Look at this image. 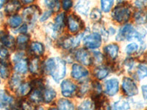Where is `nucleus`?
<instances>
[{
    "instance_id": "obj_1",
    "label": "nucleus",
    "mask_w": 147,
    "mask_h": 110,
    "mask_svg": "<svg viewBox=\"0 0 147 110\" xmlns=\"http://www.w3.org/2000/svg\"><path fill=\"white\" fill-rule=\"evenodd\" d=\"M66 64L62 57H49L42 62V73L50 76L55 83H60L66 76Z\"/></svg>"
},
{
    "instance_id": "obj_2",
    "label": "nucleus",
    "mask_w": 147,
    "mask_h": 110,
    "mask_svg": "<svg viewBox=\"0 0 147 110\" xmlns=\"http://www.w3.org/2000/svg\"><path fill=\"white\" fill-rule=\"evenodd\" d=\"M131 17V9L127 4L119 3L111 10V18L119 23H127Z\"/></svg>"
},
{
    "instance_id": "obj_3",
    "label": "nucleus",
    "mask_w": 147,
    "mask_h": 110,
    "mask_svg": "<svg viewBox=\"0 0 147 110\" xmlns=\"http://www.w3.org/2000/svg\"><path fill=\"white\" fill-rule=\"evenodd\" d=\"M102 38L100 34L97 32H84L82 38V44L85 48L88 50L95 51L101 47L102 44Z\"/></svg>"
},
{
    "instance_id": "obj_4",
    "label": "nucleus",
    "mask_w": 147,
    "mask_h": 110,
    "mask_svg": "<svg viewBox=\"0 0 147 110\" xmlns=\"http://www.w3.org/2000/svg\"><path fill=\"white\" fill-rule=\"evenodd\" d=\"M40 7L37 5H30L26 7L22 13V18L29 27H32L39 19L40 15Z\"/></svg>"
},
{
    "instance_id": "obj_5",
    "label": "nucleus",
    "mask_w": 147,
    "mask_h": 110,
    "mask_svg": "<svg viewBox=\"0 0 147 110\" xmlns=\"http://www.w3.org/2000/svg\"><path fill=\"white\" fill-rule=\"evenodd\" d=\"M60 93L65 99H71L77 95L78 86L75 82L70 78L63 79L60 82Z\"/></svg>"
},
{
    "instance_id": "obj_6",
    "label": "nucleus",
    "mask_w": 147,
    "mask_h": 110,
    "mask_svg": "<svg viewBox=\"0 0 147 110\" xmlns=\"http://www.w3.org/2000/svg\"><path fill=\"white\" fill-rule=\"evenodd\" d=\"M70 75L74 80L82 82L89 79L88 77L90 75V72L86 67L75 62L72 64L71 67Z\"/></svg>"
},
{
    "instance_id": "obj_7",
    "label": "nucleus",
    "mask_w": 147,
    "mask_h": 110,
    "mask_svg": "<svg viewBox=\"0 0 147 110\" xmlns=\"http://www.w3.org/2000/svg\"><path fill=\"white\" fill-rule=\"evenodd\" d=\"M66 26L71 34L77 35L84 28V23L81 18L74 13L69 14L66 17Z\"/></svg>"
},
{
    "instance_id": "obj_8",
    "label": "nucleus",
    "mask_w": 147,
    "mask_h": 110,
    "mask_svg": "<svg viewBox=\"0 0 147 110\" xmlns=\"http://www.w3.org/2000/svg\"><path fill=\"white\" fill-rule=\"evenodd\" d=\"M103 93L106 97L113 98L119 93L120 90V82L116 77H111L105 79L104 82Z\"/></svg>"
},
{
    "instance_id": "obj_9",
    "label": "nucleus",
    "mask_w": 147,
    "mask_h": 110,
    "mask_svg": "<svg viewBox=\"0 0 147 110\" xmlns=\"http://www.w3.org/2000/svg\"><path fill=\"white\" fill-rule=\"evenodd\" d=\"M74 60L77 63L80 64L85 67H90L93 65L92 56L89 50L85 48H80L74 51Z\"/></svg>"
},
{
    "instance_id": "obj_10",
    "label": "nucleus",
    "mask_w": 147,
    "mask_h": 110,
    "mask_svg": "<svg viewBox=\"0 0 147 110\" xmlns=\"http://www.w3.org/2000/svg\"><path fill=\"white\" fill-rule=\"evenodd\" d=\"M121 90L123 93L127 97L136 96L138 93V87L136 81L131 77L125 76L121 81Z\"/></svg>"
},
{
    "instance_id": "obj_11",
    "label": "nucleus",
    "mask_w": 147,
    "mask_h": 110,
    "mask_svg": "<svg viewBox=\"0 0 147 110\" xmlns=\"http://www.w3.org/2000/svg\"><path fill=\"white\" fill-rule=\"evenodd\" d=\"M113 71V66L111 64L107 65H101L95 66L93 70V75L97 81L105 80L110 76V74Z\"/></svg>"
},
{
    "instance_id": "obj_12",
    "label": "nucleus",
    "mask_w": 147,
    "mask_h": 110,
    "mask_svg": "<svg viewBox=\"0 0 147 110\" xmlns=\"http://www.w3.org/2000/svg\"><path fill=\"white\" fill-rule=\"evenodd\" d=\"M120 52V47L115 43L107 44L103 48V54L105 55V60L109 62H115L117 60Z\"/></svg>"
},
{
    "instance_id": "obj_13",
    "label": "nucleus",
    "mask_w": 147,
    "mask_h": 110,
    "mask_svg": "<svg viewBox=\"0 0 147 110\" xmlns=\"http://www.w3.org/2000/svg\"><path fill=\"white\" fill-rule=\"evenodd\" d=\"M57 44L60 48L69 52H74L77 48V46L76 45L75 43V38L74 36H71V35H65L60 38L57 40Z\"/></svg>"
},
{
    "instance_id": "obj_14",
    "label": "nucleus",
    "mask_w": 147,
    "mask_h": 110,
    "mask_svg": "<svg viewBox=\"0 0 147 110\" xmlns=\"http://www.w3.org/2000/svg\"><path fill=\"white\" fill-rule=\"evenodd\" d=\"M134 30H135V27L131 23H125L116 32L115 40L119 42L124 41V40H129V39H130V37L133 32Z\"/></svg>"
},
{
    "instance_id": "obj_15",
    "label": "nucleus",
    "mask_w": 147,
    "mask_h": 110,
    "mask_svg": "<svg viewBox=\"0 0 147 110\" xmlns=\"http://www.w3.org/2000/svg\"><path fill=\"white\" fill-rule=\"evenodd\" d=\"M15 103V99L7 90H0V107L1 108H11Z\"/></svg>"
},
{
    "instance_id": "obj_16",
    "label": "nucleus",
    "mask_w": 147,
    "mask_h": 110,
    "mask_svg": "<svg viewBox=\"0 0 147 110\" xmlns=\"http://www.w3.org/2000/svg\"><path fill=\"white\" fill-rule=\"evenodd\" d=\"M0 44L7 49H13L16 47L15 38L4 31H0Z\"/></svg>"
},
{
    "instance_id": "obj_17",
    "label": "nucleus",
    "mask_w": 147,
    "mask_h": 110,
    "mask_svg": "<svg viewBox=\"0 0 147 110\" xmlns=\"http://www.w3.org/2000/svg\"><path fill=\"white\" fill-rule=\"evenodd\" d=\"M66 17L65 13H60L54 18V23H52L55 32L58 35L62 33L64 27L66 25Z\"/></svg>"
},
{
    "instance_id": "obj_18",
    "label": "nucleus",
    "mask_w": 147,
    "mask_h": 110,
    "mask_svg": "<svg viewBox=\"0 0 147 110\" xmlns=\"http://www.w3.org/2000/svg\"><path fill=\"white\" fill-rule=\"evenodd\" d=\"M22 9V3L19 0H8L6 2L4 7L5 14L8 15L17 14L19 10Z\"/></svg>"
},
{
    "instance_id": "obj_19",
    "label": "nucleus",
    "mask_w": 147,
    "mask_h": 110,
    "mask_svg": "<svg viewBox=\"0 0 147 110\" xmlns=\"http://www.w3.org/2000/svg\"><path fill=\"white\" fill-rule=\"evenodd\" d=\"M30 53L36 57H40L44 55L46 48L44 44L40 41H32L29 47Z\"/></svg>"
},
{
    "instance_id": "obj_20",
    "label": "nucleus",
    "mask_w": 147,
    "mask_h": 110,
    "mask_svg": "<svg viewBox=\"0 0 147 110\" xmlns=\"http://www.w3.org/2000/svg\"><path fill=\"white\" fill-rule=\"evenodd\" d=\"M57 93L55 90L54 87H52L50 85H46L45 88L43 91V99H44V103L47 104L53 103L57 99Z\"/></svg>"
},
{
    "instance_id": "obj_21",
    "label": "nucleus",
    "mask_w": 147,
    "mask_h": 110,
    "mask_svg": "<svg viewBox=\"0 0 147 110\" xmlns=\"http://www.w3.org/2000/svg\"><path fill=\"white\" fill-rule=\"evenodd\" d=\"M74 9L77 13L80 15L87 16L90 13V1L89 0H77Z\"/></svg>"
},
{
    "instance_id": "obj_22",
    "label": "nucleus",
    "mask_w": 147,
    "mask_h": 110,
    "mask_svg": "<svg viewBox=\"0 0 147 110\" xmlns=\"http://www.w3.org/2000/svg\"><path fill=\"white\" fill-rule=\"evenodd\" d=\"M29 72L34 76L42 73V62H40V57H33L29 61Z\"/></svg>"
},
{
    "instance_id": "obj_23",
    "label": "nucleus",
    "mask_w": 147,
    "mask_h": 110,
    "mask_svg": "<svg viewBox=\"0 0 147 110\" xmlns=\"http://www.w3.org/2000/svg\"><path fill=\"white\" fill-rule=\"evenodd\" d=\"M13 70L18 74L26 75L29 72V60L27 57L14 63Z\"/></svg>"
},
{
    "instance_id": "obj_24",
    "label": "nucleus",
    "mask_w": 147,
    "mask_h": 110,
    "mask_svg": "<svg viewBox=\"0 0 147 110\" xmlns=\"http://www.w3.org/2000/svg\"><path fill=\"white\" fill-rule=\"evenodd\" d=\"M43 91L44 89L32 88L29 94V100L34 104H40L41 103H44Z\"/></svg>"
},
{
    "instance_id": "obj_25",
    "label": "nucleus",
    "mask_w": 147,
    "mask_h": 110,
    "mask_svg": "<svg viewBox=\"0 0 147 110\" xmlns=\"http://www.w3.org/2000/svg\"><path fill=\"white\" fill-rule=\"evenodd\" d=\"M11 67L10 63L5 59L0 58V77L2 79L10 78Z\"/></svg>"
},
{
    "instance_id": "obj_26",
    "label": "nucleus",
    "mask_w": 147,
    "mask_h": 110,
    "mask_svg": "<svg viewBox=\"0 0 147 110\" xmlns=\"http://www.w3.org/2000/svg\"><path fill=\"white\" fill-rule=\"evenodd\" d=\"M80 85L78 86L77 92V96L78 98L82 99L84 97L86 96L88 93L91 90V82H90L89 79L83 81L82 82H80Z\"/></svg>"
},
{
    "instance_id": "obj_27",
    "label": "nucleus",
    "mask_w": 147,
    "mask_h": 110,
    "mask_svg": "<svg viewBox=\"0 0 147 110\" xmlns=\"http://www.w3.org/2000/svg\"><path fill=\"white\" fill-rule=\"evenodd\" d=\"M57 108L58 110H75L76 107L75 104L73 103L69 99H65V98H61L57 100Z\"/></svg>"
},
{
    "instance_id": "obj_28",
    "label": "nucleus",
    "mask_w": 147,
    "mask_h": 110,
    "mask_svg": "<svg viewBox=\"0 0 147 110\" xmlns=\"http://www.w3.org/2000/svg\"><path fill=\"white\" fill-rule=\"evenodd\" d=\"M30 40V36L28 34H20L16 39V47L18 50L24 51L27 48V45Z\"/></svg>"
},
{
    "instance_id": "obj_29",
    "label": "nucleus",
    "mask_w": 147,
    "mask_h": 110,
    "mask_svg": "<svg viewBox=\"0 0 147 110\" xmlns=\"http://www.w3.org/2000/svg\"><path fill=\"white\" fill-rule=\"evenodd\" d=\"M31 90H32V86L30 82H23L22 85L16 90V95L19 97L20 99H23L27 95H29Z\"/></svg>"
},
{
    "instance_id": "obj_30",
    "label": "nucleus",
    "mask_w": 147,
    "mask_h": 110,
    "mask_svg": "<svg viewBox=\"0 0 147 110\" xmlns=\"http://www.w3.org/2000/svg\"><path fill=\"white\" fill-rule=\"evenodd\" d=\"M23 18L22 15H18V14H14V15H10L7 21V25L9 27L13 30H17L18 27L23 24Z\"/></svg>"
},
{
    "instance_id": "obj_31",
    "label": "nucleus",
    "mask_w": 147,
    "mask_h": 110,
    "mask_svg": "<svg viewBox=\"0 0 147 110\" xmlns=\"http://www.w3.org/2000/svg\"><path fill=\"white\" fill-rule=\"evenodd\" d=\"M23 78L22 75L15 73H13L11 76L10 77V79L8 81V86L10 90L12 91H16L18 89V87L22 85L23 82Z\"/></svg>"
},
{
    "instance_id": "obj_32",
    "label": "nucleus",
    "mask_w": 147,
    "mask_h": 110,
    "mask_svg": "<svg viewBox=\"0 0 147 110\" xmlns=\"http://www.w3.org/2000/svg\"><path fill=\"white\" fill-rule=\"evenodd\" d=\"M111 109L112 110H129L130 103L127 99L120 98L113 103Z\"/></svg>"
},
{
    "instance_id": "obj_33",
    "label": "nucleus",
    "mask_w": 147,
    "mask_h": 110,
    "mask_svg": "<svg viewBox=\"0 0 147 110\" xmlns=\"http://www.w3.org/2000/svg\"><path fill=\"white\" fill-rule=\"evenodd\" d=\"M134 20L138 25H143L147 23V12L139 10L134 13Z\"/></svg>"
},
{
    "instance_id": "obj_34",
    "label": "nucleus",
    "mask_w": 147,
    "mask_h": 110,
    "mask_svg": "<svg viewBox=\"0 0 147 110\" xmlns=\"http://www.w3.org/2000/svg\"><path fill=\"white\" fill-rule=\"evenodd\" d=\"M92 56V62H93V65H95V66H98V65H103L105 60V57L103 53L100 52V51L95 50L91 54Z\"/></svg>"
},
{
    "instance_id": "obj_35",
    "label": "nucleus",
    "mask_w": 147,
    "mask_h": 110,
    "mask_svg": "<svg viewBox=\"0 0 147 110\" xmlns=\"http://www.w3.org/2000/svg\"><path fill=\"white\" fill-rule=\"evenodd\" d=\"M44 6L52 10L53 13H57L60 9V2L59 0H44Z\"/></svg>"
},
{
    "instance_id": "obj_36",
    "label": "nucleus",
    "mask_w": 147,
    "mask_h": 110,
    "mask_svg": "<svg viewBox=\"0 0 147 110\" xmlns=\"http://www.w3.org/2000/svg\"><path fill=\"white\" fill-rule=\"evenodd\" d=\"M136 76L139 80H142L147 77V64L141 62L138 64L136 69Z\"/></svg>"
},
{
    "instance_id": "obj_37",
    "label": "nucleus",
    "mask_w": 147,
    "mask_h": 110,
    "mask_svg": "<svg viewBox=\"0 0 147 110\" xmlns=\"http://www.w3.org/2000/svg\"><path fill=\"white\" fill-rule=\"evenodd\" d=\"M77 110H96L94 101L91 99H85L77 106Z\"/></svg>"
},
{
    "instance_id": "obj_38",
    "label": "nucleus",
    "mask_w": 147,
    "mask_h": 110,
    "mask_svg": "<svg viewBox=\"0 0 147 110\" xmlns=\"http://www.w3.org/2000/svg\"><path fill=\"white\" fill-rule=\"evenodd\" d=\"M94 31L100 34L102 39H104L105 40H108L110 35H109L108 32H107V30H106L105 26L102 24V23H100V22L95 23V25L94 27Z\"/></svg>"
},
{
    "instance_id": "obj_39",
    "label": "nucleus",
    "mask_w": 147,
    "mask_h": 110,
    "mask_svg": "<svg viewBox=\"0 0 147 110\" xmlns=\"http://www.w3.org/2000/svg\"><path fill=\"white\" fill-rule=\"evenodd\" d=\"M115 0H100V10L105 13H108L113 10Z\"/></svg>"
},
{
    "instance_id": "obj_40",
    "label": "nucleus",
    "mask_w": 147,
    "mask_h": 110,
    "mask_svg": "<svg viewBox=\"0 0 147 110\" xmlns=\"http://www.w3.org/2000/svg\"><path fill=\"white\" fill-rule=\"evenodd\" d=\"M89 17L91 21L96 23H99L102 18V12L100 9L97 7H94L89 13Z\"/></svg>"
},
{
    "instance_id": "obj_41",
    "label": "nucleus",
    "mask_w": 147,
    "mask_h": 110,
    "mask_svg": "<svg viewBox=\"0 0 147 110\" xmlns=\"http://www.w3.org/2000/svg\"><path fill=\"white\" fill-rule=\"evenodd\" d=\"M139 46L136 42H132L130 44H127L124 48V52L128 56H131L132 54H135L136 53H138L139 52Z\"/></svg>"
},
{
    "instance_id": "obj_42",
    "label": "nucleus",
    "mask_w": 147,
    "mask_h": 110,
    "mask_svg": "<svg viewBox=\"0 0 147 110\" xmlns=\"http://www.w3.org/2000/svg\"><path fill=\"white\" fill-rule=\"evenodd\" d=\"M35 104L30 101V100L22 99L20 102L18 103L17 107L20 110H34L35 109Z\"/></svg>"
},
{
    "instance_id": "obj_43",
    "label": "nucleus",
    "mask_w": 147,
    "mask_h": 110,
    "mask_svg": "<svg viewBox=\"0 0 147 110\" xmlns=\"http://www.w3.org/2000/svg\"><path fill=\"white\" fill-rule=\"evenodd\" d=\"M91 95H102L103 93V87L99 81H93L91 82Z\"/></svg>"
},
{
    "instance_id": "obj_44",
    "label": "nucleus",
    "mask_w": 147,
    "mask_h": 110,
    "mask_svg": "<svg viewBox=\"0 0 147 110\" xmlns=\"http://www.w3.org/2000/svg\"><path fill=\"white\" fill-rule=\"evenodd\" d=\"M123 64H124V67L126 68V70L129 72L132 71L133 70L134 68H135V65H136L134 59L129 57H127V58H126L124 60V63Z\"/></svg>"
},
{
    "instance_id": "obj_45",
    "label": "nucleus",
    "mask_w": 147,
    "mask_h": 110,
    "mask_svg": "<svg viewBox=\"0 0 147 110\" xmlns=\"http://www.w3.org/2000/svg\"><path fill=\"white\" fill-rule=\"evenodd\" d=\"M25 57H27V56H26V54L25 52H24V51L18 50L12 56V61H13L14 63H16V62L20 61L21 60L25 58Z\"/></svg>"
},
{
    "instance_id": "obj_46",
    "label": "nucleus",
    "mask_w": 147,
    "mask_h": 110,
    "mask_svg": "<svg viewBox=\"0 0 147 110\" xmlns=\"http://www.w3.org/2000/svg\"><path fill=\"white\" fill-rule=\"evenodd\" d=\"M60 5L64 11H69L73 6V0H61Z\"/></svg>"
},
{
    "instance_id": "obj_47",
    "label": "nucleus",
    "mask_w": 147,
    "mask_h": 110,
    "mask_svg": "<svg viewBox=\"0 0 147 110\" xmlns=\"http://www.w3.org/2000/svg\"><path fill=\"white\" fill-rule=\"evenodd\" d=\"M52 13H53V12H52V10H46L44 13H43L40 15V18H39V21L41 22V23L46 22L47 20H48L49 18L52 16Z\"/></svg>"
},
{
    "instance_id": "obj_48",
    "label": "nucleus",
    "mask_w": 147,
    "mask_h": 110,
    "mask_svg": "<svg viewBox=\"0 0 147 110\" xmlns=\"http://www.w3.org/2000/svg\"><path fill=\"white\" fill-rule=\"evenodd\" d=\"M134 5L139 10H143L146 7L147 0H134Z\"/></svg>"
},
{
    "instance_id": "obj_49",
    "label": "nucleus",
    "mask_w": 147,
    "mask_h": 110,
    "mask_svg": "<svg viewBox=\"0 0 147 110\" xmlns=\"http://www.w3.org/2000/svg\"><path fill=\"white\" fill-rule=\"evenodd\" d=\"M29 30V25L27 23H23L20 27L17 29V32H19L20 34H27Z\"/></svg>"
},
{
    "instance_id": "obj_50",
    "label": "nucleus",
    "mask_w": 147,
    "mask_h": 110,
    "mask_svg": "<svg viewBox=\"0 0 147 110\" xmlns=\"http://www.w3.org/2000/svg\"><path fill=\"white\" fill-rule=\"evenodd\" d=\"M0 57H1V58L7 60L10 57V52H9L8 49L6 48H2L1 52H0Z\"/></svg>"
},
{
    "instance_id": "obj_51",
    "label": "nucleus",
    "mask_w": 147,
    "mask_h": 110,
    "mask_svg": "<svg viewBox=\"0 0 147 110\" xmlns=\"http://www.w3.org/2000/svg\"><path fill=\"white\" fill-rule=\"evenodd\" d=\"M141 92H142L143 98L144 99V101L147 103V85H144L141 87Z\"/></svg>"
},
{
    "instance_id": "obj_52",
    "label": "nucleus",
    "mask_w": 147,
    "mask_h": 110,
    "mask_svg": "<svg viewBox=\"0 0 147 110\" xmlns=\"http://www.w3.org/2000/svg\"><path fill=\"white\" fill-rule=\"evenodd\" d=\"M107 32H108V34L109 35H114L116 34V30H115V28H114L113 27H112V26H110V27L108 28V30H107Z\"/></svg>"
},
{
    "instance_id": "obj_53",
    "label": "nucleus",
    "mask_w": 147,
    "mask_h": 110,
    "mask_svg": "<svg viewBox=\"0 0 147 110\" xmlns=\"http://www.w3.org/2000/svg\"><path fill=\"white\" fill-rule=\"evenodd\" d=\"M21 2V3L24 4V5H31V4L33 3L35 0H19Z\"/></svg>"
},
{
    "instance_id": "obj_54",
    "label": "nucleus",
    "mask_w": 147,
    "mask_h": 110,
    "mask_svg": "<svg viewBox=\"0 0 147 110\" xmlns=\"http://www.w3.org/2000/svg\"><path fill=\"white\" fill-rule=\"evenodd\" d=\"M5 3H6V0H0V10H1V8H2Z\"/></svg>"
},
{
    "instance_id": "obj_55",
    "label": "nucleus",
    "mask_w": 147,
    "mask_h": 110,
    "mask_svg": "<svg viewBox=\"0 0 147 110\" xmlns=\"http://www.w3.org/2000/svg\"><path fill=\"white\" fill-rule=\"evenodd\" d=\"M34 110H45V109L43 107H41V106H38V107H35Z\"/></svg>"
},
{
    "instance_id": "obj_56",
    "label": "nucleus",
    "mask_w": 147,
    "mask_h": 110,
    "mask_svg": "<svg viewBox=\"0 0 147 110\" xmlns=\"http://www.w3.org/2000/svg\"><path fill=\"white\" fill-rule=\"evenodd\" d=\"M48 110H58V109H57V107H49V108L48 109Z\"/></svg>"
},
{
    "instance_id": "obj_57",
    "label": "nucleus",
    "mask_w": 147,
    "mask_h": 110,
    "mask_svg": "<svg viewBox=\"0 0 147 110\" xmlns=\"http://www.w3.org/2000/svg\"><path fill=\"white\" fill-rule=\"evenodd\" d=\"M10 110H20V109H18L17 107H11V108H10Z\"/></svg>"
},
{
    "instance_id": "obj_58",
    "label": "nucleus",
    "mask_w": 147,
    "mask_h": 110,
    "mask_svg": "<svg viewBox=\"0 0 147 110\" xmlns=\"http://www.w3.org/2000/svg\"><path fill=\"white\" fill-rule=\"evenodd\" d=\"M116 1H117V2H119V3H122V2H124L125 0H116Z\"/></svg>"
},
{
    "instance_id": "obj_59",
    "label": "nucleus",
    "mask_w": 147,
    "mask_h": 110,
    "mask_svg": "<svg viewBox=\"0 0 147 110\" xmlns=\"http://www.w3.org/2000/svg\"><path fill=\"white\" fill-rule=\"evenodd\" d=\"M2 46H1V44H0V52H1V50H2Z\"/></svg>"
},
{
    "instance_id": "obj_60",
    "label": "nucleus",
    "mask_w": 147,
    "mask_h": 110,
    "mask_svg": "<svg viewBox=\"0 0 147 110\" xmlns=\"http://www.w3.org/2000/svg\"><path fill=\"white\" fill-rule=\"evenodd\" d=\"M0 85H1V77H0Z\"/></svg>"
},
{
    "instance_id": "obj_61",
    "label": "nucleus",
    "mask_w": 147,
    "mask_h": 110,
    "mask_svg": "<svg viewBox=\"0 0 147 110\" xmlns=\"http://www.w3.org/2000/svg\"><path fill=\"white\" fill-rule=\"evenodd\" d=\"M0 109H1V107H0Z\"/></svg>"
}]
</instances>
